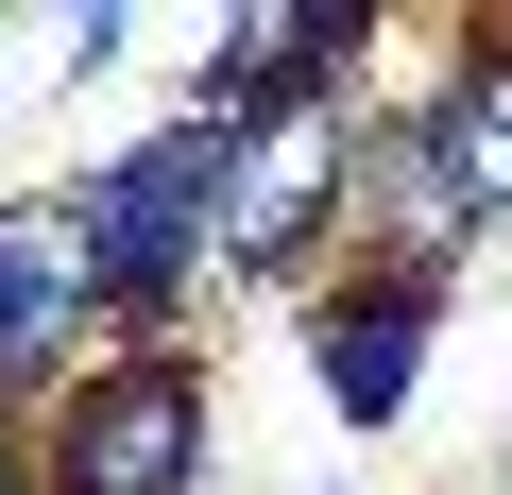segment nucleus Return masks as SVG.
Wrapping results in <instances>:
<instances>
[{
	"label": "nucleus",
	"mask_w": 512,
	"mask_h": 495,
	"mask_svg": "<svg viewBox=\"0 0 512 495\" xmlns=\"http://www.w3.org/2000/svg\"><path fill=\"white\" fill-rule=\"evenodd\" d=\"M427 137H444L461 205H478V222H512V18H461V69L427 86Z\"/></svg>",
	"instance_id": "obj_7"
},
{
	"label": "nucleus",
	"mask_w": 512,
	"mask_h": 495,
	"mask_svg": "<svg viewBox=\"0 0 512 495\" xmlns=\"http://www.w3.org/2000/svg\"><path fill=\"white\" fill-rule=\"evenodd\" d=\"M222 154L239 137H205V120H154L137 154H103V188H69L86 205V274H103V325H171L188 308V274H205V222H222Z\"/></svg>",
	"instance_id": "obj_2"
},
{
	"label": "nucleus",
	"mask_w": 512,
	"mask_h": 495,
	"mask_svg": "<svg viewBox=\"0 0 512 495\" xmlns=\"http://www.w3.org/2000/svg\"><path fill=\"white\" fill-rule=\"evenodd\" d=\"M0 495H35V427H0Z\"/></svg>",
	"instance_id": "obj_8"
},
{
	"label": "nucleus",
	"mask_w": 512,
	"mask_h": 495,
	"mask_svg": "<svg viewBox=\"0 0 512 495\" xmlns=\"http://www.w3.org/2000/svg\"><path fill=\"white\" fill-rule=\"evenodd\" d=\"M205 478V359L188 342H103L35 410V495H188Z\"/></svg>",
	"instance_id": "obj_1"
},
{
	"label": "nucleus",
	"mask_w": 512,
	"mask_h": 495,
	"mask_svg": "<svg viewBox=\"0 0 512 495\" xmlns=\"http://www.w3.org/2000/svg\"><path fill=\"white\" fill-rule=\"evenodd\" d=\"M376 52V18L359 0H291V18H222L205 35V86H188V120L205 137H256V120H291V103H342V69Z\"/></svg>",
	"instance_id": "obj_4"
},
{
	"label": "nucleus",
	"mask_w": 512,
	"mask_h": 495,
	"mask_svg": "<svg viewBox=\"0 0 512 495\" xmlns=\"http://www.w3.org/2000/svg\"><path fill=\"white\" fill-rule=\"evenodd\" d=\"M342 171H359V103H291L222 154V222H205V274L239 291H291L325 239H342Z\"/></svg>",
	"instance_id": "obj_3"
},
{
	"label": "nucleus",
	"mask_w": 512,
	"mask_h": 495,
	"mask_svg": "<svg viewBox=\"0 0 512 495\" xmlns=\"http://www.w3.org/2000/svg\"><path fill=\"white\" fill-rule=\"evenodd\" d=\"M342 222H359V257H376V274H427V291H444L478 239H495V222L461 205V171H444L427 103H393V120L359 137V171H342Z\"/></svg>",
	"instance_id": "obj_5"
},
{
	"label": "nucleus",
	"mask_w": 512,
	"mask_h": 495,
	"mask_svg": "<svg viewBox=\"0 0 512 495\" xmlns=\"http://www.w3.org/2000/svg\"><path fill=\"white\" fill-rule=\"evenodd\" d=\"M427 325H444V291H427V274L342 257V274H325V308H308V376H325V410H342V427H393V410L427 393Z\"/></svg>",
	"instance_id": "obj_6"
}]
</instances>
